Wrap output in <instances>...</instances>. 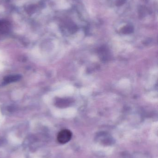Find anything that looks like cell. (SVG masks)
<instances>
[{"mask_svg": "<svg viewBox=\"0 0 158 158\" xmlns=\"http://www.w3.org/2000/svg\"><path fill=\"white\" fill-rule=\"evenodd\" d=\"M125 0H119L117 2V5H121L125 2Z\"/></svg>", "mask_w": 158, "mask_h": 158, "instance_id": "obj_4", "label": "cell"}, {"mask_svg": "<svg viewBox=\"0 0 158 158\" xmlns=\"http://www.w3.org/2000/svg\"><path fill=\"white\" fill-rule=\"evenodd\" d=\"M72 137V133L68 130H64L58 135L57 140L60 143L66 144L69 142Z\"/></svg>", "mask_w": 158, "mask_h": 158, "instance_id": "obj_2", "label": "cell"}, {"mask_svg": "<svg viewBox=\"0 0 158 158\" xmlns=\"http://www.w3.org/2000/svg\"><path fill=\"white\" fill-rule=\"evenodd\" d=\"M11 24L5 20H0V40L4 39L10 33Z\"/></svg>", "mask_w": 158, "mask_h": 158, "instance_id": "obj_1", "label": "cell"}, {"mask_svg": "<svg viewBox=\"0 0 158 158\" xmlns=\"http://www.w3.org/2000/svg\"><path fill=\"white\" fill-rule=\"evenodd\" d=\"M21 77V76L19 75H9L4 78L3 84L4 85H6L15 82L20 80Z\"/></svg>", "mask_w": 158, "mask_h": 158, "instance_id": "obj_3", "label": "cell"}]
</instances>
